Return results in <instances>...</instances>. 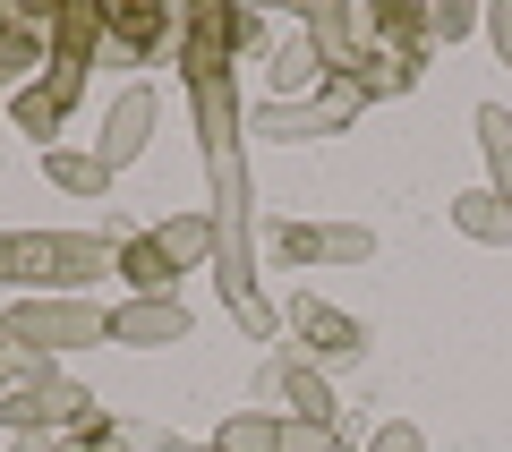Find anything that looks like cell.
<instances>
[{"label":"cell","instance_id":"12","mask_svg":"<svg viewBox=\"0 0 512 452\" xmlns=\"http://www.w3.org/2000/svg\"><path fill=\"white\" fill-rule=\"evenodd\" d=\"M444 214H453V231H461V239H487V248H512V205L495 197V188H461V197L444 205Z\"/></svg>","mask_w":512,"mask_h":452},{"label":"cell","instance_id":"29","mask_svg":"<svg viewBox=\"0 0 512 452\" xmlns=\"http://www.w3.org/2000/svg\"><path fill=\"white\" fill-rule=\"evenodd\" d=\"M171 452H180V444H171Z\"/></svg>","mask_w":512,"mask_h":452},{"label":"cell","instance_id":"14","mask_svg":"<svg viewBox=\"0 0 512 452\" xmlns=\"http://www.w3.org/2000/svg\"><path fill=\"white\" fill-rule=\"evenodd\" d=\"M308 86H325V52L299 35V43H282V52H274V103H299Z\"/></svg>","mask_w":512,"mask_h":452},{"label":"cell","instance_id":"20","mask_svg":"<svg viewBox=\"0 0 512 452\" xmlns=\"http://www.w3.org/2000/svg\"><path fill=\"white\" fill-rule=\"evenodd\" d=\"M419 69H427L419 52H376L359 86H367V94H410V86H419Z\"/></svg>","mask_w":512,"mask_h":452},{"label":"cell","instance_id":"19","mask_svg":"<svg viewBox=\"0 0 512 452\" xmlns=\"http://www.w3.org/2000/svg\"><path fill=\"white\" fill-rule=\"evenodd\" d=\"M163 248H171V265H214V214H171L163 222Z\"/></svg>","mask_w":512,"mask_h":452},{"label":"cell","instance_id":"24","mask_svg":"<svg viewBox=\"0 0 512 452\" xmlns=\"http://www.w3.org/2000/svg\"><path fill=\"white\" fill-rule=\"evenodd\" d=\"M86 69H94V60H52V69H43V94H52V103L69 111L77 94H86Z\"/></svg>","mask_w":512,"mask_h":452},{"label":"cell","instance_id":"27","mask_svg":"<svg viewBox=\"0 0 512 452\" xmlns=\"http://www.w3.org/2000/svg\"><path fill=\"white\" fill-rule=\"evenodd\" d=\"M487 35H495V52H504V69H512V0H495V9H487Z\"/></svg>","mask_w":512,"mask_h":452},{"label":"cell","instance_id":"2","mask_svg":"<svg viewBox=\"0 0 512 452\" xmlns=\"http://www.w3.org/2000/svg\"><path fill=\"white\" fill-rule=\"evenodd\" d=\"M120 248L77 231H0V282H35V290H77L111 265Z\"/></svg>","mask_w":512,"mask_h":452},{"label":"cell","instance_id":"23","mask_svg":"<svg viewBox=\"0 0 512 452\" xmlns=\"http://www.w3.org/2000/svg\"><path fill=\"white\" fill-rule=\"evenodd\" d=\"M470 26H478L470 0H436V9H427V43H461Z\"/></svg>","mask_w":512,"mask_h":452},{"label":"cell","instance_id":"5","mask_svg":"<svg viewBox=\"0 0 512 452\" xmlns=\"http://www.w3.org/2000/svg\"><path fill=\"white\" fill-rule=\"evenodd\" d=\"M274 256L282 265H367L376 256V231H359V222H282Z\"/></svg>","mask_w":512,"mask_h":452},{"label":"cell","instance_id":"3","mask_svg":"<svg viewBox=\"0 0 512 452\" xmlns=\"http://www.w3.org/2000/svg\"><path fill=\"white\" fill-rule=\"evenodd\" d=\"M0 325H9L18 350H43V359L86 350V342H111V308H94V299H26V308H9Z\"/></svg>","mask_w":512,"mask_h":452},{"label":"cell","instance_id":"18","mask_svg":"<svg viewBox=\"0 0 512 452\" xmlns=\"http://www.w3.org/2000/svg\"><path fill=\"white\" fill-rule=\"evenodd\" d=\"M103 43V9H60L52 18V60H94Z\"/></svg>","mask_w":512,"mask_h":452},{"label":"cell","instance_id":"10","mask_svg":"<svg viewBox=\"0 0 512 452\" xmlns=\"http://www.w3.org/2000/svg\"><path fill=\"white\" fill-rule=\"evenodd\" d=\"M111 273H128V290L137 299H171V248H163V231H137V239H120V256H111Z\"/></svg>","mask_w":512,"mask_h":452},{"label":"cell","instance_id":"7","mask_svg":"<svg viewBox=\"0 0 512 452\" xmlns=\"http://www.w3.org/2000/svg\"><path fill=\"white\" fill-rule=\"evenodd\" d=\"M291 333H299V359H333V367H350L367 350L359 316H342L333 299H308V290L291 299Z\"/></svg>","mask_w":512,"mask_h":452},{"label":"cell","instance_id":"6","mask_svg":"<svg viewBox=\"0 0 512 452\" xmlns=\"http://www.w3.org/2000/svg\"><path fill=\"white\" fill-rule=\"evenodd\" d=\"M94 418V401L77 393V384H9V393H0V427L9 435H43V427H86Z\"/></svg>","mask_w":512,"mask_h":452},{"label":"cell","instance_id":"25","mask_svg":"<svg viewBox=\"0 0 512 452\" xmlns=\"http://www.w3.org/2000/svg\"><path fill=\"white\" fill-rule=\"evenodd\" d=\"M282 452H342V427H316V418H291V427H282Z\"/></svg>","mask_w":512,"mask_h":452},{"label":"cell","instance_id":"1","mask_svg":"<svg viewBox=\"0 0 512 452\" xmlns=\"http://www.w3.org/2000/svg\"><path fill=\"white\" fill-rule=\"evenodd\" d=\"M214 171V282L231 308H248L256 299V239H248V214H256V188H248V163L239 154H222Z\"/></svg>","mask_w":512,"mask_h":452},{"label":"cell","instance_id":"26","mask_svg":"<svg viewBox=\"0 0 512 452\" xmlns=\"http://www.w3.org/2000/svg\"><path fill=\"white\" fill-rule=\"evenodd\" d=\"M367 452H427V435L410 427V418H384V427L367 435Z\"/></svg>","mask_w":512,"mask_h":452},{"label":"cell","instance_id":"28","mask_svg":"<svg viewBox=\"0 0 512 452\" xmlns=\"http://www.w3.org/2000/svg\"><path fill=\"white\" fill-rule=\"evenodd\" d=\"M0 359H9V325H0Z\"/></svg>","mask_w":512,"mask_h":452},{"label":"cell","instance_id":"11","mask_svg":"<svg viewBox=\"0 0 512 452\" xmlns=\"http://www.w3.org/2000/svg\"><path fill=\"white\" fill-rule=\"evenodd\" d=\"M274 384H282V401H291V418H316V427H342V418H333L342 401H333V393H325V376H316V367L299 359V342L274 359Z\"/></svg>","mask_w":512,"mask_h":452},{"label":"cell","instance_id":"9","mask_svg":"<svg viewBox=\"0 0 512 452\" xmlns=\"http://www.w3.org/2000/svg\"><path fill=\"white\" fill-rule=\"evenodd\" d=\"M111 342L171 350V342H188V308H180V299H128V308H111Z\"/></svg>","mask_w":512,"mask_h":452},{"label":"cell","instance_id":"16","mask_svg":"<svg viewBox=\"0 0 512 452\" xmlns=\"http://www.w3.org/2000/svg\"><path fill=\"white\" fill-rule=\"evenodd\" d=\"M478 145H487V171H495V197L512 205V111H504V103H478Z\"/></svg>","mask_w":512,"mask_h":452},{"label":"cell","instance_id":"15","mask_svg":"<svg viewBox=\"0 0 512 452\" xmlns=\"http://www.w3.org/2000/svg\"><path fill=\"white\" fill-rule=\"evenodd\" d=\"M43 171H52V188H69V197H103V188H111L103 154H77V145H52V154H43Z\"/></svg>","mask_w":512,"mask_h":452},{"label":"cell","instance_id":"21","mask_svg":"<svg viewBox=\"0 0 512 452\" xmlns=\"http://www.w3.org/2000/svg\"><path fill=\"white\" fill-rule=\"evenodd\" d=\"M9 120H18L26 137H60V120H69V111H60L43 86H18V94H9Z\"/></svg>","mask_w":512,"mask_h":452},{"label":"cell","instance_id":"8","mask_svg":"<svg viewBox=\"0 0 512 452\" xmlns=\"http://www.w3.org/2000/svg\"><path fill=\"white\" fill-rule=\"evenodd\" d=\"M146 137H154V86H128V94H111V111H103V171H120V163H137L146 154Z\"/></svg>","mask_w":512,"mask_h":452},{"label":"cell","instance_id":"22","mask_svg":"<svg viewBox=\"0 0 512 452\" xmlns=\"http://www.w3.org/2000/svg\"><path fill=\"white\" fill-rule=\"evenodd\" d=\"M43 452H128V435H120V427H111V418H103V410H94V418H86V427H60V444H43Z\"/></svg>","mask_w":512,"mask_h":452},{"label":"cell","instance_id":"13","mask_svg":"<svg viewBox=\"0 0 512 452\" xmlns=\"http://www.w3.org/2000/svg\"><path fill=\"white\" fill-rule=\"evenodd\" d=\"M103 43H120L128 60H146L154 43H171V9H103Z\"/></svg>","mask_w":512,"mask_h":452},{"label":"cell","instance_id":"17","mask_svg":"<svg viewBox=\"0 0 512 452\" xmlns=\"http://www.w3.org/2000/svg\"><path fill=\"white\" fill-rule=\"evenodd\" d=\"M214 452H282V418L231 410V418H222V435H214Z\"/></svg>","mask_w":512,"mask_h":452},{"label":"cell","instance_id":"4","mask_svg":"<svg viewBox=\"0 0 512 452\" xmlns=\"http://www.w3.org/2000/svg\"><path fill=\"white\" fill-rule=\"evenodd\" d=\"M359 103H367L359 77H325V86H316V103H265V111H256V137H282V145L333 137V128L359 120Z\"/></svg>","mask_w":512,"mask_h":452}]
</instances>
